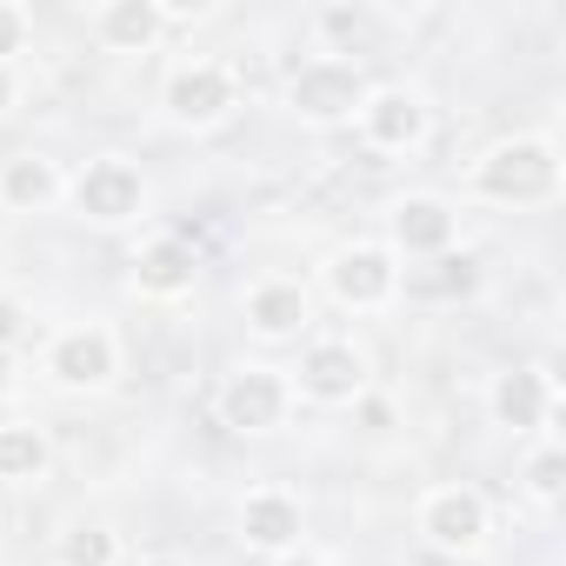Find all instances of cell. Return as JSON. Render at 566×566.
<instances>
[{
  "mask_svg": "<svg viewBox=\"0 0 566 566\" xmlns=\"http://www.w3.org/2000/svg\"><path fill=\"white\" fill-rule=\"evenodd\" d=\"M486 413L513 440H553V420H559V380H553V367H539V360L500 367L486 380Z\"/></svg>",
  "mask_w": 566,
  "mask_h": 566,
  "instance_id": "obj_13",
  "label": "cell"
},
{
  "mask_svg": "<svg viewBox=\"0 0 566 566\" xmlns=\"http://www.w3.org/2000/svg\"><path fill=\"white\" fill-rule=\"evenodd\" d=\"M287 387H294V407L347 413L360 394H374V360H367L360 340L321 334V340H301V360L287 367Z\"/></svg>",
  "mask_w": 566,
  "mask_h": 566,
  "instance_id": "obj_8",
  "label": "cell"
},
{
  "mask_svg": "<svg viewBox=\"0 0 566 566\" xmlns=\"http://www.w3.org/2000/svg\"><path fill=\"white\" fill-rule=\"evenodd\" d=\"M367 87H374V74L360 67V54H307L280 81V107L307 134H334V127H354Z\"/></svg>",
  "mask_w": 566,
  "mask_h": 566,
  "instance_id": "obj_2",
  "label": "cell"
},
{
  "mask_svg": "<svg viewBox=\"0 0 566 566\" xmlns=\"http://www.w3.org/2000/svg\"><path fill=\"white\" fill-rule=\"evenodd\" d=\"M354 134L374 154H394V160L420 154L433 140V101H427V87H413V81H374L367 101H360V114H354Z\"/></svg>",
  "mask_w": 566,
  "mask_h": 566,
  "instance_id": "obj_10",
  "label": "cell"
},
{
  "mask_svg": "<svg viewBox=\"0 0 566 566\" xmlns=\"http://www.w3.org/2000/svg\"><path fill=\"white\" fill-rule=\"evenodd\" d=\"M380 247L400 266H427V260L453 253L460 247V200H447V193H400V200H387Z\"/></svg>",
  "mask_w": 566,
  "mask_h": 566,
  "instance_id": "obj_11",
  "label": "cell"
},
{
  "mask_svg": "<svg viewBox=\"0 0 566 566\" xmlns=\"http://www.w3.org/2000/svg\"><path fill=\"white\" fill-rule=\"evenodd\" d=\"M213 420L233 433V440H266L294 420V387H287V367L273 360H233L213 387Z\"/></svg>",
  "mask_w": 566,
  "mask_h": 566,
  "instance_id": "obj_6",
  "label": "cell"
},
{
  "mask_svg": "<svg viewBox=\"0 0 566 566\" xmlns=\"http://www.w3.org/2000/svg\"><path fill=\"white\" fill-rule=\"evenodd\" d=\"M240 114V74L213 54H187L160 74V120L174 134H220Z\"/></svg>",
  "mask_w": 566,
  "mask_h": 566,
  "instance_id": "obj_4",
  "label": "cell"
},
{
  "mask_svg": "<svg viewBox=\"0 0 566 566\" xmlns=\"http://www.w3.org/2000/svg\"><path fill=\"white\" fill-rule=\"evenodd\" d=\"M240 327L260 347H301L314 334V287L294 273H260L240 294Z\"/></svg>",
  "mask_w": 566,
  "mask_h": 566,
  "instance_id": "obj_12",
  "label": "cell"
},
{
  "mask_svg": "<svg viewBox=\"0 0 566 566\" xmlns=\"http://www.w3.org/2000/svg\"><path fill=\"white\" fill-rule=\"evenodd\" d=\"M400 294H427V301H473L480 294V260L467 247L427 260V266H407L400 273Z\"/></svg>",
  "mask_w": 566,
  "mask_h": 566,
  "instance_id": "obj_19",
  "label": "cell"
},
{
  "mask_svg": "<svg viewBox=\"0 0 566 566\" xmlns=\"http://www.w3.org/2000/svg\"><path fill=\"white\" fill-rule=\"evenodd\" d=\"M520 493H526V506H539V513H553V506L566 500V447H559V440H533V453L520 460Z\"/></svg>",
  "mask_w": 566,
  "mask_h": 566,
  "instance_id": "obj_21",
  "label": "cell"
},
{
  "mask_svg": "<svg viewBox=\"0 0 566 566\" xmlns=\"http://www.w3.org/2000/svg\"><path fill=\"white\" fill-rule=\"evenodd\" d=\"M120 367H127V354H120V334H114L107 321L54 327L48 347H41V380H48L54 394H74V400L107 394V387L120 380Z\"/></svg>",
  "mask_w": 566,
  "mask_h": 566,
  "instance_id": "obj_7",
  "label": "cell"
},
{
  "mask_svg": "<svg viewBox=\"0 0 566 566\" xmlns=\"http://www.w3.org/2000/svg\"><path fill=\"white\" fill-rule=\"evenodd\" d=\"M413 533H420V546L440 553V559H480V553L493 546V506H486L480 486L440 480V486H427V493L413 500Z\"/></svg>",
  "mask_w": 566,
  "mask_h": 566,
  "instance_id": "obj_9",
  "label": "cell"
},
{
  "mask_svg": "<svg viewBox=\"0 0 566 566\" xmlns=\"http://www.w3.org/2000/svg\"><path fill=\"white\" fill-rule=\"evenodd\" d=\"M34 334V307L21 301V294H8L0 287V354H21V340Z\"/></svg>",
  "mask_w": 566,
  "mask_h": 566,
  "instance_id": "obj_23",
  "label": "cell"
},
{
  "mask_svg": "<svg viewBox=\"0 0 566 566\" xmlns=\"http://www.w3.org/2000/svg\"><path fill=\"white\" fill-rule=\"evenodd\" d=\"M321 294L340 307V314H354V321H367V314H387V307H400V260L380 247V240H340V247H327L321 253Z\"/></svg>",
  "mask_w": 566,
  "mask_h": 566,
  "instance_id": "obj_5",
  "label": "cell"
},
{
  "mask_svg": "<svg viewBox=\"0 0 566 566\" xmlns=\"http://www.w3.org/2000/svg\"><path fill=\"white\" fill-rule=\"evenodd\" d=\"M233 539H240V553H260V559L307 546V500L294 486H273V480L247 486L233 500Z\"/></svg>",
  "mask_w": 566,
  "mask_h": 566,
  "instance_id": "obj_14",
  "label": "cell"
},
{
  "mask_svg": "<svg viewBox=\"0 0 566 566\" xmlns=\"http://www.w3.org/2000/svg\"><path fill=\"white\" fill-rule=\"evenodd\" d=\"M266 566H334L327 553H314V546H294V553H280V559H266Z\"/></svg>",
  "mask_w": 566,
  "mask_h": 566,
  "instance_id": "obj_28",
  "label": "cell"
},
{
  "mask_svg": "<svg viewBox=\"0 0 566 566\" xmlns=\"http://www.w3.org/2000/svg\"><path fill=\"white\" fill-rule=\"evenodd\" d=\"M200 287V247L187 233H147L127 253V294L147 307H180Z\"/></svg>",
  "mask_w": 566,
  "mask_h": 566,
  "instance_id": "obj_15",
  "label": "cell"
},
{
  "mask_svg": "<svg viewBox=\"0 0 566 566\" xmlns=\"http://www.w3.org/2000/svg\"><path fill=\"white\" fill-rule=\"evenodd\" d=\"M347 413H354V420H360L367 433H387V427H394V400H380V394H360V400H354Z\"/></svg>",
  "mask_w": 566,
  "mask_h": 566,
  "instance_id": "obj_25",
  "label": "cell"
},
{
  "mask_svg": "<svg viewBox=\"0 0 566 566\" xmlns=\"http://www.w3.org/2000/svg\"><path fill=\"white\" fill-rule=\"evenodd\" d=\"M54 566H127V539L107 520H74L54 533Z\"/></svg>",
  "mask_w": 566,
  "mask_h": 566,
  "instance_id": "obj_20",
  "label": "cell"
},
{
  "mask_svg": "<svg viewBox=\"0 0 566 566\" xmlns=\"http://www.w3.org/2000/svg\"><path fill=\"white\" fill-rule=\"evenodd\" d=\"M134 566H187L180 553H147V559H134Z\"/></svg>",
  "mask_w": 566,
  "mask_h": 566,
  "instance_id": "obj_29",
  "label": "cell"
},
{
  "mask_svg": "<svg viewBox=\"0 0 566 566\" xmlns=\"http://www.w3.org/2000/svg\"><path fill=\"white\" fill-rule=\"evenodd\" d=\"M314 28H321V34H334V41H354V34L367 28V14H360V8H321V14H314Z\"/></svg>",
  "mask_w": 566,
  "mask_h": 566,
  "instance_id": "obj_24",
  "label": "cell"
},
{
  "mask_svg": "<svg viewBox=\"0 0 566 566\" xmlns=\"http://www.w3.org/2000/svg\"><path fill=\"white\" fill-rule=\"evenodd\" d=\"M87 34L107 54H154L167 41V14H160V0H107V8L87 14Z\"/></svg>",
  "mask_w": 566,
  "mask_h": 566,
  "instance_id": "obj_17",
  "label": "cell"
},
{
  "mask_svg": "<svg viewBox=\"0 0 566 566\" xmlns=\"http://www.w3.org/2000/svg\"><path fill=\"white\" fill-rule=\"evenodd\" d=\"M54 473V433L28 413L0 420V486H41Z\"/></svg>",
  "mask_w": 566,
  "mask_h": 566,
  "instance_id": "obj_18",
  "label": "cell"
},
{
  "mask_svg": "<svg viewBox=\"0 0 566 566\" xmlns=\"http://www.w3.org/2000/svg\"><path fill=\"white\" fill-rule=\"evenodd\" d=\"M21 101H28V74L21 67H0V120H8Z\"/></svg>",
  "mask_w": 566,
  "mask_h": 566,
  "instance_id": "obj_26",
  "label": "cell"
},
{
  "mask_svg": "<svg viewBox=\"0 0 566 566\" xmlns=\"http://www.w3.org/2000/svg\"><path fill=\"white\" fill-rule=\"evenodd\" d=\"M61 200H67V167H61L54 154L28 147V154H8V160H0V213L34 220V213H54Z\"/></svg>",
  "mask_w": 566,
  "mask_h": 566,
  "instance_id": "obj_16",
  "label": "cell"
},
{
  "mask_svg": "<svg viewBox=\"0 0 566 566\" xmlns=\"http://www.w3.org/2000/svg\"><path fill=\"white\" fill-rule=\"evenodd\" d=\"M566 193V154L559 140L539 127V134H500L486 140L467 174H460V200H480V207H506V213H539V207H559Z\"/></svg>",
  "mask_w": 566,
  "mask_h": 566,
  "instance_id": "obj_1",
  "label": "cell"
},
{
  "mask_svg": "<svg viewBox=\"0 0 566 566\" xmlns=\"http://www.w3.org/2000/svg\"><path fill=\"white\" fill-rule=\"evenodd\" d=\"M147 200H154L147 167H140L134 154L107 147V154H87V160L67 174V200H61V207H67L81 227L120 233V227H134V220L147 213Z\"/></svg>",
  "mask_w": 566,
  "mask_h": 566,
  "instance_id": "obj_3",
  "label": "cell"
},
{
  "mask_svg": "<svg viewBox=\"0 0 566 566\" xmlns=\"http://www.w3.org/2000/svg\"><path fill=\"white\" fill-rule=\"evenodd\" d=\"M21 380H28L21 354H0V400H14V394H21Z\"/></svg>",
  "mask_w": 566,
  "mask_h": 566,
  "instance_id": "obj_27",
  "label": "cell"
},
{
  "mask_svg": "<svg viewBox=\"0 0 566 566\" xmlns=\"http://www.w3.org/2000/svg\"><path fill=\"white\" fill-rule=\"evenodd\" d=\"M34 48V8L0 0V67H21V54Z\"/></svg>",
  "mask_w": 566,
  "mask_h": 566,
  "instance_id": "obj_22",
  "label": "cell"
}]
</instances>
